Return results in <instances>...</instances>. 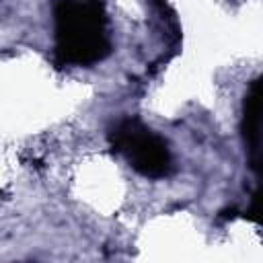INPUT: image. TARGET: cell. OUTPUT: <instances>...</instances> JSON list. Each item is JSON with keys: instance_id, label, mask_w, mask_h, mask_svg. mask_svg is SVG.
Here are the masks:
<instances>
[{"instance_id": "obj_3", "label": "cell", "mask_w": 263, "mask_h": 263, "mask_svg": "<svg viewBox=\"0 0 263 263\" xmlns=\"http://www.w3.org/2000/svg\"><path fill=\"white\" fill-rule=\"evenodd\" d=\"M240 134L247 150L249 168L263 185V76L251 82L242 101Z\"/></svg>"}, {"instance_id": "obj_2", "label": "cell", "mask_w": 263, "mask_h": 263, "mask_svg": "<svg viewBox=\"0 0 263 263\" xmlns=\"http://www.w3.org/2000/svg\"><path fill=\"white\" fill-rule=\"evenodd\" d=\"M109 146L146 179H164L173 173V156L164 138L138 117L119 119L107 134Z\"/></svg>"}, {"instance_id": "obj_1", "label": "cell", "mask_w": 263, "mask_h": 263, "mask_svg": "<svg viewBox=\"0 0 263 263\" xmlns=\"http://www.w3.org/2000/svg\"><path fill=\"white\" fill-rule=\"evenodd\" d=\"M103 0L53 2V64L92 66L111 53Z\"/></svg>"}, {"instance_id": "obj_4", "label": "cell", "mask_w": 263, "mask_h": 263, "mask_svg": "<svg viewBox=\"0 0 263 263\" xmlns=\"http://www.w3.org/2000/svg\"><path fill=\"white\" fill-rule=\"evenodd\" d=\"M242 216L259 226H263V185H257V189L251 195L249 208L242 212Z\"/></svg>"}]
</instances>
